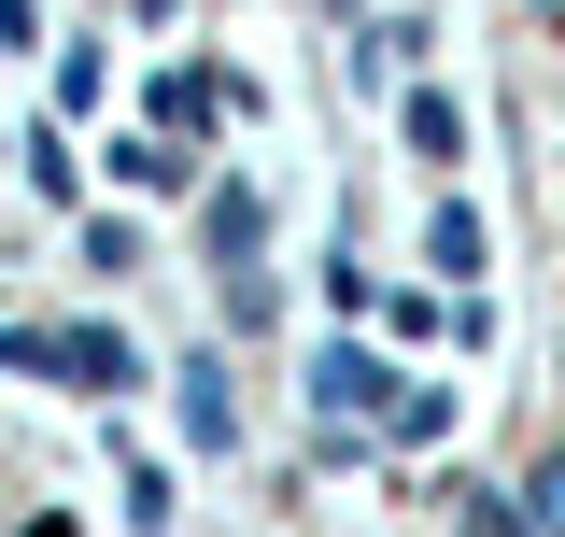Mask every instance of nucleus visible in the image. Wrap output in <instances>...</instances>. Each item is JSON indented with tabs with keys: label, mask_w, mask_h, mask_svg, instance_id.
<instances>
[{
	"label": "nucleus",
	"mask_w": 565,
	"mask_h": 537,
	"mask_svg": "<svg viewBox=\"0 0 565 537\" xmlns=\"http://www.w3.org/2000/svg\"><path fill=\"white\" fill-rule=\"evenodd\" d=\"M411 156H438V170H452V156H467V114H452V99H438V85H424V99H411Z\"/></svg>",
	"instance_id": "f257e3e1"
}]
</instances>
